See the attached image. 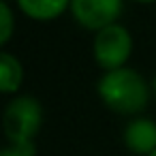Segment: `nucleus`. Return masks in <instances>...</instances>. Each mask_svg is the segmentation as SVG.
Returning a JSON list of instances; mask_svg holds the SVG:
<instances>
[{"instance_id":"nucleus-6","label":"nucleus","mask_w":156,"mask_h":156,"mask_svg":"<svg viewBox=\"0 0 156 156\" xmlns=\"http://www.w3.org/2000/svg\"><path fill=\"white\" fill-rule=\"evenodd\" d=\"M20 9L39 22H49L60 17L69 7H71V0H17Z\"/></svg>"},{"instance_id":"nucleus-8","label":"nucleus","mask_w":156,"mask_h":156,"mask_svg":"<svg viewBox=\"0 0 156 156\" xmlns=\"http://www.w3.org/2000/svg\"><path fill=\"white\" fill-rule=\"evenodd\" d=\"M0 45H7L13 34V13L7 2H0Z\"/></svg>"},{"instance_id":"nucleus-12","label":"nucleus","mask_w":156,"mask_h":156,"mask_svg":"<svg viewBox=\"0 0 156 156\" xmlns=\"http://www.w3.org/2000/svg\"><path fill=\"white\" fill-rule=\"evenodd\" d=\"M154 92H156V79H154Z\"/></svg>"},{"instance_id":"nucleus-1","label":"nucleus","mask_w":156,"mask_h":156,"mask_svg":"<svg viewBox=\"0 0 156 156\" xmlns=\"http://www.w3.org/2000/svg\"><path fill=\"white\" fill-rule=\"evenodd\" d=\"M98 96L111 111L130 115L145 109L150 98V86L137 71L122 66L115 71H107L101 77Z\"/></svg>"},{"instance_id":"nucleus-9","label":"nucleus","mask_w":156,"mask_h":156,"mask_svg":"<svg viewBox=\"0 0 156 156\" xmlns=\"http://www.w3.org/2000/svg\"><path fill=\"white\" fill-rule=\"evenodd\" d=\"M37 150H34V143H11L9 147L2 150L0 156H34Z\"/></svg>"},{"instance_id":"nucleus-2","label":"nucleus","mask_w":156,"mask_h":156,"mask_svg":"<svg viewBox=\"0 0 156 156\" xmlns=\"http://www.w3.org/2000/svg\"><path fill=\"white\" fill-rule=\"evenodd\" d=\"M41 105L32 96H17L13 98L2 115L5 135L11 143H30L32 137L41 128Z\"/></svg>"},{"instance_id":"nucleus-10","label":"nucleus","mask_w":156,"mask_h":156,"mask_svg":"<svg viewBox=\"0 0 156 156\" xmlns=\"http://www.w3.org/2000/svg\"><path fill=\"white\" fill-rule=\"evenodd\" d=\"M133 2H141V5H150V2H156V0H133Z\"/></svg>"},{"instance_id":"nucleus-11","label":"nucleus","mask_w":156,"mask_h":156,"mask_svg":"<svg viewBox=\"0 0 156 156\" xmlns=\"http://www.w3.org/2000/svg\"><path fill=\"white\" fill-rule=\"evenodd\" d=\"M147 156H156V150H152V152H150V154H147Z\"/></svg>"},{"instance_id":"nucleus-7","label":"nucleus","mask_w":156,"mask_h":156,"mask_svg":"<svg viewBox=\"0 0 156 156\" xmlns=\"http://www.w3.org/2000/svg\"><path fill=\"white\" fill-rule=\"evenodd\" d=\"M24 79V71H22V62L11 56V54H2L0 56V90L5 94L17 92V88L22 86Z\"/></svg>"},{"instance_id":"nucleus-3","label":"nucleus","mask_w":156,"mask_h":156,"mask_svg":"<svg viewBox=\"0 0 156 156\" xmlns=\"http://www.w3.org/2000/svg\"><path fill=\"white\" fill-rule=\"evenodd\" d=\"M130 51H133L130 32L120 24L105 26L94 37V60L105 71L122 69Z\"/></svg>"},{"instance_id":"nucleus-5","label":"nucleus","mask_w":156,"mask_h":156,"mask_svg":"<svg viewBox=\"0 0 156 156\" xmlns=\"http://www.w3.org/2000/svg\"><path fill=\"white\" fill-rule=\"evenodd\" d=\"M124 143L130 152L147 156L156 150V124L147 118H137L124 128Z\"/></svg>"},{"instance_id":"nucleus-4","label":"nucleus","mask_w":156,"mask_h":156,"mask_svg":"<svg viewBox=\"0 0 156 156\" xmlns=\"http://www.w3.org/2000/svg\"><path fill=\"white\" fill-rule=\"evenodd\" d=\"M71 13L79 26L98 32L115 24L122 13V0H71Z\"/></svg>"}]
</instances>
